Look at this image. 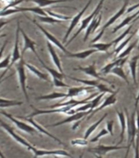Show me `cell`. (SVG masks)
Returning a JSON list of instances; mask_svg holds the SVG:
<instances>
[{
  "instance_id": "obj_18",
  "label": "cell",
  "mask_w": 139,
  "mask_h": 158,
  "mask_svg": "<svg viewBox=\"0 0 139 158\" xmlns=\"http://www.w3.org/2000/svg\"><path fill=\"white\" fill-rule=\"evenodd\" d=\"M128 59H129V56L125 57V58H118L115 60H114L113 62L110 63V64H106V66H104L102 69H101V74L102 75H107L108 73H110V72L113 69H115V67H123V65L127 62Z\"/></svg>"
},
{
  "instance_id": "obj_41",
  "label": "cell",
  "mask_w": 139,
  "mask_h": 158,
  "mask_svg": "<svg viewBox=\"0 0 139 158\" xmlns=\"http://www.w3.org/2000/svg\"><path fill=\"white\" fill-rule=\"evenodd\" d=\"M137 41L133 42V44H131L130 45H129V46L126 48V49L124 50V51L122 52V53H120L119 55H118V58H120V59H121V58H125V57H128L129 55V54L132 52V50L133 49H134L135 47H136V45H137Z\"/></svg>"
},
{
  "instance_id": "obj_34",
  "label": "cell",
  "mask_w": 139,
  "mask_h": 158,
  "mask_svg": "<svg viewBox=\"0 0 139 158\" xmlns=\"http://www.w3.org/2000/svg\"><path fill=\"white\" fill-rule=\"evenodd\" d=\"M110 73L114 74V75H115V76L119 77H120L121 79H123V80H124V81L128 84V85H129L130 84L129 81V79H128L127 75H126L125 70H124V69H123V67H120V66L115 67V69H113L112 70H111Z\"/></svg>"
},
{
  "instance_id": "obj_43",
  "label": "cell",
  "mask_w": 139,
  "mask_h": 158,
  "mask_svg": "<svg viewBox=\"0 0 139 158\" xmlns=\"http://www.w3.org/2000/svg\"><path fill=\"white\" fill-rule=\"evenodd\" d=\"M107 134H109V132H108L107 129L103 128V129H102V130L99 132V133H98V135H96L94 138L91 139L90 142L91 143H96V142H98V141L101 138H102V137L107 135Z\"/></svg>"
},
{
  "instance_id": "obj_57",
  "label": "cell",
  "mask_w": 139,
  "mask_h": 158,
  "mask_svg": "<svg viewBox=\"0 0 139 158\" xmlns=\"http://www.w3.org/2000/svg\"><path fill=\"white\" fill-rule=\"evenodd\" d=\"M137 48H138V49H139V41H138V47H137Z\"/></svg>"
},
{
  "instance_id": "obj_50",
  "label": "cell",
  "mask_w": 139,
  "mask_h": 158,
  "mask_svg": "<svg viewBox=\"0 0 139 158\" xmlns=\"http://www.w3.org/2000/svg\"><path fill=\"white\" fill-rule=\"evenodd\" d=\"M138 102H139V91H138V94H137V96H136V98H135V108H137Z\"/></svg>"
},
{
  "instance_id": "obj_48",
  "label": "cell",
  "mask_w": 139,
  "mask_h": 158,
  "mask_svg": "<svg viewBox=\"0 0 139 158\" xmlns=\"http://www.w3.org/2000/svg\"><path fill=\"white\" fill-rule=\"evenodd\" d=\"M7 40H6V41L4 42V44H2V48L0 49V58L2 57V53H3V51H4V49H5V47H6V45H7Z\"/></svg>"
},
{
  "instance_id": "obj_38",
  "label": "cell",
  "mask_w": 139,
  "mask_h": 158,
  "mask_svg": "<svg viewBox=\"0 0 139 158\" xmlns=\"http://www.w3.org/2000/svg\"><path fill=\"white\" fill-rule=\"evenodd\" d=\"M38 19L42 22L44 23H48V24H53V23H61V21L57 20L50 16H38Z\"/></svg>"
},
{
  "instance_id": "obj_56",
  "label": "cell",
  "mask_w": 139,
  "mask_h": 158,
  "mask_svg": "<svg viewBox=\"0 0 139 158\" xmlns=\"http://www.w3.org/2000/svg\"><path fill=\"white\" fill-rule=\"evenodd\" d=\"M5 36H6V35H0V39H1L2 37H5Z\"/></svg>"
},
{
  "instance_id": "obj_13",
  "label": "cell",
  "mask_w": 139,
  "mask_h": 158,
  "mask_svg": "<svg viewBox=\"0 0 139 158\" xmlns=\"http://www.w3.org/2000/svg\"><path fill=\"white\" fill-rule=\"evenodd\" d=\"M33 152H34V158L44 156H62L72 157L71 154H70L66 151L62 150V149H58V150H42V149L34 148Z\"/></svg>"
},
{
  "instance_id": "obj_49",
  "label": "cell",
  "mask_w": 139,
  "mask_h": 158,
  "mask_svg": "<svg viewBox=\"0 0 139 158\" xmlns=\"http://www.w3.org/2000/svg\"><path fill=\"white\" fill-rule=\"evenodd\" d=\"M7 71H8V69H5V71L3 72V73H2L1 75H0V83H1V82H2V81H3V80H2V78H3V77H4L5 73H6Z\"/></svg>"
},
{
  "instance_id": "obj_39",
  "label": "cell",
  "mask_w": 139,
  "mask_h": 158,
  "mask_svg": "<svg viewBox=\"0 0 139 158\" xmlns=\"http://www.w3.org/2000/svg\"><path fill=\"white\" fill-rule=\"evenodd\" d=\"M131 29H132V25H130L129 27H128L127 29L125 30V31L123 32L122 34L120 35V36H118L116 39L113 40L112 41H113V43H114V45H116V44H119V42L124 40L125 39V37L127 36V35H129L131 34Z\"/></svg>"
},
{
  "instance_id": "obj_21",
  "label": "cell",
  "mask_w": 139,
  "mask_h": 158,
  "mask_svg": "<svg viewBox=\"0 0 139 158\" xmlns=\"http://www.w3.org/2000/svg\"><path fill=\"white\" fill-rule=\"evenodd\" d=\"M116 114H117L118 119L120 121V127H121V133H120V140L117 143V145H120L121 143L125 140V130L127 129V118L126 115L125 114L124 112L122 111H119L116 110Z\"/></svg>"
},
{
  "instance_id": "obj_42",
  "label": "cell",
  "mask_w": 139,
  "mask_h": 158,
  "mask_svg": "<svg viewBox=\"0 0 139 158\" xmlns=\"http://www.w3.org/2000/svg\"><path fill=\"white\" fill-rule=\"evenodd\" d=\"M52 81H53V85L55 87H57V88H66V87H68L70 88L71 86H69L68 84L65 83L62 80L58 78H56V77H52Z\"/></svg>"
},
{
  "instance_id": "obj_59",
  "label": "cell",
  "mask_w": 139,
  "mask_h": 158,
  "mask_svg": "<svg viewBox=\"0 0 139 158\" xmlns=\"http://www.w3.org/2000/svg\"><path fill=\"white\" fill-rule=\"evenodd\" d=\"M0 132H1V131H0Z\"/></svg>"
},
{
  "instance_id": "obj_3",
  "label": "cell",
  "mask_w": 139,
  "mask_h": 158,
  "mask_svg": "<svg viewBox=\"0 0 139 158\" xmlns=\"http://www.w3.org/2000/svg\"><path fill=\"white\" fill-rule=\"evenodd\" d=\"M67 77L72 79L74 81H77V82H80V83H83L86 86H93L94 88L98 89V91H100V93H110L112 94L114 93L115 91H113L112 89L108 87V86L106 84L103 83L101 81V80H98V79H96V80H87V79H80L77 78V77H75L71 76H67Z\"/></svg>"
},
{
  "instance_id": "obj_47",
  "label": "cell",
  "mask_w": 139,
  "mask_h": 158,
  "mask_svg": "<svg viewBox=\"0 0 139 158\" xmlns=\"http://www.w3.org/2000/svg\"><path fill=\"white\" fill-rule=\"evenodd\" d=\"M137 7H139V3H137V4L133 5L132 7H129V9L126 11V12H127V13H130V12H133V10L136 9V8H137Z\"/></svg>"
},
{
  "instance_id": "obj_37",
  "label": "cell",
  "mask_w": 139,
  "mask_h": 158,
  "mask_svg": "<svg viewBox=\"0 0 139 158\" xmlns=\"http://www.w3.org/2000/svg\"><path fill=\"white\" fill-rule=\"evenodd\" d=\"M45 12L48 13V16L50 17H52L54 18H56L57 20H60V21H68V20H71L72 19L73 17H69V16H65V15H62V14H58V13H56V12H54L51 10H46Z\"/></svg>"
},
{
  "instance_id": "obj_7",
  "label": "cell",
  "mask_w": 139,
  "mask_h": 158,
  "mask_svg": "<svg viewBox=\"0 0 139 158\" xmlns=\"http://www.w3.org/2000/svg\"><path fill=\"white\" fill-rule=\"evenodd\" d=\"M92 1H93V0H88V2H87V4H86L85 6L83 7V9L81 10L80 12H79L78 14L76 15V16H75V17L72 18L71 24H70V27H68L67 31H66V35H65V36H64V38H63V44H66V40H68L69 36H70V35L71 34V32L73 31L74 28H75V27L76 26L79 24V21L81 20L82 17H83V13L86 12V10L88 9V7H89V5H90L91 2H92Z\"/></svg>"
},
{
  "instance_id": "obj_19",
  "label": "cell",
  "mask_w": 139,
  "mask_h": 158,
  "mask_svg": "<svg viewBox=\"0 0 139 158\" xmlns=\"http://www.w3.org/2000/svg\"><path fill=\"white\" fill-rule=\"evenodd\" d=\"M20 118H24L25 120H26L27 122H29V123H30V125L33 126V127H34V128H35L37 131H39V132H40V133H44V134H45V135L48 136V137H50V138H52V139H54V140L56 141V142H57V143H60V144H61V145H65L63 142H61V141L60 140L59 138H57L54 135L51 134V133H49L48 131H47L45 128H44L43 127H41V126L39 125V123H36V122L34 120V118H29V117H20Z\"/></svg>"
},
{
  "instance_id": "obj_10",
  "label": "cell",
  "mask_w": 139,
  "mask_h": 158,
  "mask_svg": "<svg viewBox=\"0 0 139 158\" xmlns=\"http://www.w3.org/2000/svg\"><path fill=\"white\" fill-rule=\"evenodd\" d=\"M33 22H34V24L36 25V27H38V28H39L40 31H41L42 32H43V34L46 36L47 40H48V41L51 42L52 44H54L55 46H56L58 49H60L61 50H62V51L64 52V53H66V54H67L68 53V50L66 49V47L65 46V44H63L61 42H60L58 40L56 39V37L54 36L53 35H52L50 32H48V31H47L46 29H44V27H42L41 25H39L38 22L35 21V20H33Z\"/></svg>"
},
{
  "instance_id": "obj_40",
  "label": "cell",
  "mask_w": 139,
  "mask_h": 158,
  "mask_svg": "<svg viewBox=\"0 0 139 158\" xmlns=\"http://www.w3.org/2000/svg\"><path fill=\"white\" fill-rule=\"evenodd\" d=\"M71 144L74 147H86L88 144V141L85 138H75L71 141Z\"/></svg>"
},
{
  "instance_id": "obj_58",
  "label": "cell",
  "mask_w": 139,
  "mask_h": 158,
  "mask_svg": "<svg viewBox=\"0 0 139 158\" xmlns=\"http://www.w3.org/2000/svg\"><path fill=\"white\" fill-rule=\"evenodd\" d=\"M56 158H58V157H56Z\"/></svg>"
},
{
  "instance_id": "obj_23",
  "label": "cell",
  "mask_w": 139,
  "mask_h": 158,
  "mask_svg": "<svg viewBox=\"0 0 139 158\" xmlns=\"http://www.w3.org/2000/svg\"><path fill=\"white\" fill-rule=\"evenodd\" d=\"M47 47H48V49L50 56H51L52 59V62L55 64V66L56 67L57 70L63 73V69H62V66H61V62L60 60V58L58 57V55L56 54V50L54 49L52 44L51 42L48 41L47 42Z\"/></svg>"
},
{
  "instance_id": "obj_2",
  "label": "cell",
  "mask_w": 139,
  "mask_h": 158,
  "mask_svg": "<svg viewBox=\"0 0 139 158\" xmlns=\"http://www.w3.org/2000/svg\"><path fill=\"white\" fill-rule=\"evenodd\" d=\"M104 1H105V0H100L99 2H98V6H97L95 9H94V11H93V12L89 15V16H88V17H85L84 19L82 20V22H81V25H80V27H79V29L77 30V31H76L75 33V34L71 37V39L69 40L68 41L66 42V44H65V46L66 47L67 45H69V44H71V42L73 41L75 39L76 37L78 36L79 34H80L83 30L87 29V27H88V25L90 24V22L93 21V18H94L95 17H97V16H98V14L100 13V11L101 9H102V7Z\"/></svg>"
},
{
  "instance_id": "obj_54",
  "label": "cell",
  "mask_w": 139,
  "mask_h": 158,
  "mask_svg": "<svg viewBox=\"0 0 139 158\" xmlns=\"http://www.w3.org/2000/svg\"><path fill=\"white\" fill-rule=\"evenodd\" d=\"M95 156L96 158H102V156H99V155H94Z\"/></svg>"
},
{
  "instance_id": "obj_14",
  "label": "cell",
  "mask_w": 139,
  "mask_h": 158,
  "mask_svg": "<svg viewBox=\"0 0 139 158\" xmlns=\"http://www.w3.org/2000/svg\"><path fill=\"white\" fill-rule=\"evenodd\" d=\"M17 31H16V39H15V44H14V49L12 51V61L10 63L9 68L13 65V64L17 62L18 60L21 59V54L20 53L19 49V36H20V32H21V27H20V22L18 21L17 24Z\"/></svg>"
},
{
  "instance_id": "obj_33",
  "label": "cell",
  "mask_w": 139,
  "mask_h": 158,
  "mask_svg": "<svg viewBox=\"0 0 139 158\" xmlns=\"http://www.w3.org/2000/svg\"><path fill=\"white\" fill-rule=\"evenodd\" d=\"M136 17H137V15L134 13V14L131 15V16H129L128 17L125 18V19L123 20V22H121L120 24L118 25L117 27H114V29L112 30V33H115V32H117L119 30L122 29V28H124V27H126V26H128V25H129L131 22H132V24H133V20H134Z\"/></svg>"
},
{
  "instance_id": "obj_55",
  "label": "cell",
  "mask_w": 139,
  "mask_h": 158,
  "mask_svg": "<svg viewBox=\"0 0 139 158\" xmlns=\"http://www.w3.org/2000/svg\"><path fill=\"white\" fill-rule=\"evenodd\" d=\"M135 14L137 15V16H138V15H139V10H137V12H135Z\"/></svg>"
},
{
  "instance_id": "obj_30",
  "label": "cell",
  "mask_w": 139,
  "mask_h": 158,
  "mask_svg": "<svg viewBox=\"0 0 139 158\" xmlns=\"http://www.w3.org/2000/svg\"><path fill=\"white\" fill-rule=\"evenodd\" d=\"M114 45L113 41L110 42V43H101V42H96V43H93L91 44L90 46L93 49H96L98 51L101 52H107L108 49H110V47Z\"/></svg>"
},
{
  "instance_id": "obj_8",
  "label": "cell",
  "mask_w": 139,
  "mask_h": 158,
  "mask_svg": "<svg viewBox=\"0 0 139 158\" xmlns=\"http://www.w3.org/2000/svg\"><path fill=\"white\" fill-rule=\"evenodd\" d=\"M0 123H1V126H2V128H4L5 130L7 131V133L9 134L11 137H12V138H14V140H16L17 142V143H19L20 144H21V145H23L24 147H25V148L28 149V150L29 151H33L34 150V146H32L30 143H29L28 142H27L26 140H25L24 138H22L21 136H19L18 134H17V133H15L14 131H13V129H12L11 127H10L8 124H7L6 123H4L3 121H2L1 119H0Z\"/></svg>"
},
{
  "instance_id": "obj_11",
  "label": "cell",
  "mask_w": 139,
  "mask_h": 158,
  "mask_svg": "<svg viewBox=\"0 0 139 158\" xmlns=\"http://www.w3.org/2000/svg\"><path fill=\"white\" fill-rule=\"evenodd\" d=\"M74 70H78V71H80L83 73H85L86 75H88L89 77H94L96 79H98V80H101L102 81H106V83L110 84V85H112V83L110 82V81H108L106 79L103 78L100 76V74L98 73L97 70H96V67H95V63H93V64H90L87 67H82V66H79L77 68H75ZM113 86V85H112Z\"/></svg>"
},
{
  "instance_id": "obj_46",
  "label": "cell",
  "mask_w": 139,
  "mask_h": 158,
  "mask_svg": "<svg viewBox=\"0 0 139 158\" xmlns=\"http://www.w3.org/2000/svg\"><path fill=\"white\" fill-rule=\"evenodd\" d=\"M106 129L110 135L114 136V133H113V131H114V121L109 120L106 122Z\"/></svg>"
},
{
  "instance_id": "obj_28",
  "label": "cell",
  "mask_w": 139,
  "mask_h": 158,
  "mask_svg": "<svg viewBox=\"0 0 139 158\" xmlns=\"http://www.w3.org/2000/svg\"><path fill=\"white\" fill-rule=\"evenodd\" d=\"M38 59H39V62L41 63L42 65H43V67H44V69H46L47 71L49 73L51 74L52 77H56V78H58V79H61V80H62V79H63L65 77H66L64 75V73H61V72L57 71V70H55V69H51V68H49L48 66H47L46 64H44V62L42 60L40 57H39V58H38Z\"/></svg>"
},
{
  "instance_id": "obj_6",
  "label": "cell",
  "mask_w": 139,
  "mask_h": 158,
  "mask_svg": "<svg viewBox=\"0 0 139 158\" xmlns=\"http://www.w3.org/2000/svg\"><path fill=\"white\" fill-rule=\"evenodd\" d=\"M126 146H120V145H103L100 144L94 147V148H88V152L93 153V155L103 156L110 152H115V151L120 150V149H126Z\"/></svg>"
},
{
  "instance_id": "obj_20",
  "label": "cell",
  "mask_w": 139,
  "mask_h": 158,
  "mask_svg": "<svg viewBox=\"0 0 139 158\" xmlns=\"http://www.w3.org/2000/svg\"><path fill=\"white\" fill-rule=\"evenodd\" d=\"M21 33L22 36H23V39H24V42H25V44H24V48L22 49L21 51V54H24L25 52L26 51L27 49H30L33 53H34L35 55H36L37 58H39V54H37L36 52V49H35V42L33 41L30 38H29L28 35H26V33L23 31V30L21 28Z\"/></svg>"
},
{
  "instance_id": "obj_22",
  "label": "cell",
  "mask_w": 139,
  "mask_h": 158,
  "mask_svg": "<svg viewBox=\"0 0 139 158\" xmlns=\"http://www.w3.org/2000/svg\"><path fill=\"white\" fill-rule=\"evenodd\" d=\"M101 22H102V15L97 16V17L93 18V21L90 22V24L88 25V27L86 29L85 35H84V37H83V42H86L89 35L91 34H93V32L98 29V27H100Z\"/></svg>"
},
{
  "instance_id": "obj_53",
  "label": "cell",
  "mask_w": 139,
  "mask_h": 158,
  "mask_svg": "<svg viewBox=\"0 0 139 158\" xmlns=\"http://www.w3.org/2000/svg\"><path fill=\"white\" fill-rule=\"evenodd\" d=\"M138 19H139V15H138V16H137V17H136V18H135L134 20H133V22H136V21H137V20H138Z\"/></svg>"
},
{
  "instance_id": "obj_29",
  "label": "cell",
  "mask_w": 139,
  "mask_h": 158,
  "mask_svg": "<svg viewBox=\"0 0 139 158\" xmlns=\"http://www.w3.org/2000/svg\"><path fill=\"white\" fill-rule=\"evenodd\" d=\"M25 67H26L27 69H29V71L31 72L32 73H34V75L38 77L39 78L42 79V80H44V81H49L48 77V75H47V74H45V73H44L40 72L39 69H37L35 67H34L33 65H31V64H28V63H25Z\"/></svg>"
},
{
  "instance_id": "obj_36",
  "label": "cell",
  "mask_w": 139,
  "mask_h": 158,
  "mask_svg": "<svg viewBox=\"0 0 139 158\" xmlns=\"http://www.w3.org/2000/svg\"><path fill=\"white\" fill-rule=\"evenodd\" d=\"M23 102L22 101H17L14 100H6V99L0 98V107L3 108V107H10V106H17L22 105Z\"/></svg>"
},
{
  "instance_id": "obj_4",
  "label": "cell",
  "mask_w": 139,
  "mask_h": 158,
  "mask_svg": "<svg viewBox=\"0 0 139 158\" xmlns=\"http://www.w3.org/2000/svg\"><path fill=\"white\" fill-rule=\"evenodd\" d=\"M129 0H125V3H124V5H123L122 7H121V8H120L119 11H118L116 13H115V14L113 15L112 17H110V18H109V20L107 21V22L106 23L104 26H103L102 29L101 30L100 33L97 35V36L93 39V40H92V42H91V44H93V43H96V42L98 41V40H100L101 38H102V36L103 35V34H104V32H105L106 29H107L108 27H110L111 25L114 24L115 22H116V20H118L119 18H120L121 16H122L124 13H125L126 12V11H127V7H128V4H129Z\"/></svg>"
},
{
  "instance_id": "obj_27",
  "label": "cell",
  "mask_w": 139,
  "mask_h": 158,
  "mask_svg": "<svg viewBox=\"0 0 139 158\" xmlns=\"http://www.w3.org/2000/svg\"><path fill=\"white\" fill-rule=\"evenodd\" d=\"M28 1L36 3L39 7H47V6H50V5L56 4V3H61V2H70L72 0H28Z\"/></svg>"
},
{
  "instance_id": "obj_12",
  "label": "cell",
  "mask_w": 139,
  "mask_h": 158,
  "mask_svg": "<svg viewBox=\"0 0 139 158\" xmlns=\"http://www.w3.org/2000/svg\"><path fill=\"white\" fill-rule=\"evenodd\" d=\"M92 111H81V112H77V113L74 114H71L69 115L68 117H66L65 119L61 121H59L57 123H52V124H50V125H48V127H57V126L63 125L65 123H71V122H76V121L82 120L86 115H88L91 113Z\"/></svg>"
},
{
  "instance_id": "obj_5",
  "label": "cell",
  "mask_w": 139,
  "mask_h": 158,
  "mask_svg": "<svg viewBox=\"0 0 139 158\" xmlns=\"http://www.w3.org/2000/svg\"><path fill=\"white\" fill-rule=\"evenodd\" d=\"M25 63L24 61V54H21V59L19 60V64L17 66V71L18 73L20 84H21L23 94L26 99L27 102H29V96H28L26 90V74H25Z\"/></svg>"
},
{
  "instance_id": "obj_26",
  "label": "cell",
  "mask_w": 139,
  "mask_h": 158,
  "mask_svg": "<svg viewBox=\"0 0 139 158\" xmlns=\"http://www.w3.org/2000/svg\"><path fill=\"white\" fill-rule=\"evenodd\" d=\"M62 98H67V93L54 91V92H52V93L48 94V95L39 96V97H37V100L38 101H51V100Z\"/></svg>"
},
{
  "instance_id": "obj_17",
  "label": "cell",
  "mask_w": 139,
  "mask_h": 158,
  "mask_svg": "<svg viewBox=\"0 0 139 158\" xmlns=\"http://www.w3.org/2000/svg\"><path fill=\"white\" fill-rule=\"evenodd\" d=\"M94 87L93 86H80V87H70L67 92V98H75L84 95L85 93L90 91H93Z\"/></svg>"
},
{
  "instance_id": "obj_25",
  "label": "cell",
  "mask_w": 139,
  "mask_h": 158,
  "mask_svg": "<svg viewBox=\"0 0 139 158\" xmlns=\"http://www.w3.org/2000/svg\"><path fill=\"white\" fill-rule=\"evenodd\" d=\"M139 59V54L138 55H135L130 59L129 61V68L130 73H131V77H132L134 85H137V62Z\"/></svg>"
},
{
  "instance_id": "obj_51",
  "label": "cell",
  "mask_w": 139,
  "mask_h": 158,
  "mask_svg": "<svg viewBox=\"0 0 139 158\" xmlns=\"http://www.w3.org/2000/svg\"><path fill=\"white\" fill-rule=\"evenodd\" d=\"M7 23V22H0V28H1L2 27H3V26H5Z\"/></svg>"
},
{
  "instance_id": "obj_35",
  "label": "cell",
  "mask_w": 139,
  "mask_h": 158,
  "mask_svg": "<svg viewBox=\"0 0 139 158\" xmlns=\"http://www.w3.org/2000/svg\"><path fill=\"white\" fill-rule=\"evenodd\" d=\"M107 115H108V114H104V115H103L102 117L100 118V119H99V120H98L97 122H96V123H94L93 124H92V125H91L90 127H89V128H88V129L85 131V133H84L83 138H85V139H88V138L90 137L91 134H92V133H93V132L95 131L96 128H98V126L100 125L101 123H102V122L104 120V118H105Z\"/></svg>"
},
{
  "instance_id": "obj_24",
  "label": "cell",
  "mask_w": 139,
  "mask_h": 158,
  "mask_svg": "<svg viewBox=\"0 0 139 158\" xmlns=\"http://www.w3.org/2000/svg\"><path fill=\"white\" fill-rule=\"evenodd\" d=\"M98 50L96 49H89L87 50H83L80 52H75V53H72V52L69 51L67 54H66L64 56L67 57V58H75V59H85L87 58L92 55L94 53H97Z\"/></svg>"
},
{
  "instance_id": "obj_52",
  "label": "cell",
  "mask_w": 139,
  "mask_h": 158,
  "mask_svg": "<svg viewBox=\"0 0 139 158\" xmlns=\"http://www.w3.org/2000/svg\"><path fill=\"white\" fill-rule=\"evenodd\" d=\"M0 158H6V157H5V156H4V155L2 154V152H1V150H0Z\"/></svg>"
},
{
  "instance_id": "obj_15",
  "label": "cell",
  "mask_w": 139,
  "mask_h": 158,
  "mask_svg": "<svg viewBox=\"0 0 139 158\" xmlns=\"http://www.w3.org/2000/svg\"><path fill=\"white\" fill-rule=\"evenodd\" d=\"M0 114H3L4 116L7 117V118L11 119V120L13 122V123L16 124V125L18 127V128L21 129V130L24 131L25 133H30V134H33L34 132H36V129L33 127L32 125H29V124H27V123H24V122H22V121H20V120H17V118H15L12 115H11L10 114H7L4 111H0Z\"/></svg>"
},
{
  "instance_id": "obj_31",
  "label": "cell",
  "mask_w": 139,
  "mask_h": 158,
  "mask_svg": "<svg viewBox=\"0 0 139 158\" xmlns=\"http://www.w3.org/2000/svg\"><path fill=\"white\" fill-rule=\"evenodd\" d=\"M17 7L19 9V12H31L33 13L39 15V16H48V13L42 7H39V6L34 7Z\"/></svg>"
},
{
  "instance_id": "obj_44",
  "label": "cell",
  "mask_w": 139,
  "mask_h": 158,
  "mask_svg": "<svg viewBox=\"0 0 139 158\" xmlns=\"http://www.w3.org/2000/svg\"><path fill=\"white\" fill-rule=\"evenodd\" d=\"M10 59H11V54H8L6 59H3L1 63H0V69H7L9 70V65H10Z\"/></svg>"
},
{
  "instance_id": "obj_16",
  "label": "cell",
  "mask_w": 139,
  "mask_h": 158,
  "mask_svg": "<svg viewBox=\"0 0 139 158\" xmlns=\"http://www.w3.org/2000/svg\"><path fill=\"white\" fill-rule=\"evenodd\" d=\"M118 91H119V90L115 91L114 93L110 94V96H107V97L106 98L105 101H103L102 103L101 104L100 106H98V108H96L95 110H93L92 111L90 114H89V116H88V118H87V119H89V118H91L93 115H94V114H95L96 113H97V112L102 110H103V109H105L106 107H108V106L115 105V104L116 103V101H117V100H116V97H115V96H116V94H117Z\"/></svg>"
},
{
  "instance_id": "obj_32",
  "label": "cell",
  "mask_w": 139,
  "mask_h": 158,
  "mask_svg": "<svg viewBox=\"0 0 139 158\" xmlns=\"http://www.w3.org/2000/svg\"><path fill=\"white\" fill-rule=\"evenodd\" d=\"M136 32H137V31H134L131 32V34H130L127 37V38H125V39L124 40H123V41L121 42L120 44H119V46L115 48V51H114V54H115V56H118V55L120 54V52L122 51V49H124V48H125V47L128 44H129V43L130 40L132 39L133 37L134 36V35Z\"/></svg>"
},
{
  "instance_id": "obj_9",
  "label": "cell",
  "mask_w": 139,
  "mask_h": 158,
  "mask_svg": "<svg viewBox=\"0 0 139 158\" xmlns=\"http://www.w3.org/2000/svg\"><path fill=\"white\" fill-rule=\"evenodd\" d=\"M75 106H64V107H60V108H55V109H50V110H37L34 108V112L31 113L29 115L26 116L29 118H33L34 116L40 115V114H55V113H60V114H67L68 111H70L71 109H73Z\"/></svg>"
},
{
  "instance_id": "obj_45",
  "label": "cell",
  "mask_w": 139,
  "mask_h": 158,
  "mask_svg": "<svg viewBox=\"0 0 139 158\" xmlns=\"http://www.w3.org/2000/svg\"><path fill=\"white\" fill-rule=\"evenodd\" d=\"M135 155L134 158H139V128L137 129V137H136V141H135Z\"/></svg>"
},
{
  "instance_id": "obj_1",
  "label": "cell",
  "mask_w": 139,
  "mask_h": 158,
  "mask_svg": "<svg viewBox=\"0 0 139 158\" xmlns=\"http://www.w3.org/2000/svg\"><path fill=\"white\" fill-rule=\"evenodd\" d=\"M137 108L134 109V111L133 112L131 115L128 114L127 110H125L126 112V118H127V130H128V146H127V152L125 155V158H127L131 146H135V140L137 137V128L136 124V113H137Z\"/></svg>"
}]
</instances>
